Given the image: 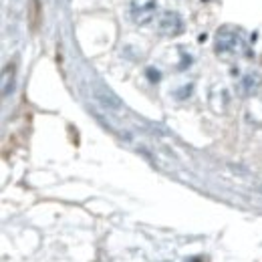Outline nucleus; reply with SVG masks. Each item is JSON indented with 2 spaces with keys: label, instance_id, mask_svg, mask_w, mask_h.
Returning <instances> with one entry per match:
<instances>
[{
  "label": "nucleus",
  "instance_id": "1",
  "mask_svg": "<svg viewBox=\"0 0 262 262\" xmlns=\"http://www.w3.org/2000/svg\"><path fill=\"white\" fill-rule=\"evenodd\" d=\"M242 47H244V40H242V36H240L238 31H234L230 27H224V29H220L216 33V42H214L216 53H220V55L238 53V51H242Z\"/></svg>",
  "mask_w": 262,
  "mask_h": 262
},
{
  "label": "nucleus",
  "instance_id": "2",
  "mask_svg": "<svg viewBox=\"0 0 262 262\" xmlns=\"http://www.w3.org/2000/svg\"><path fill=\"white\" fill-rule=\"evenodd\" d=\"M184 31V20L176 10H165L158 18V33L164 36H178Z\"/></svg>",
  "mask_w": 262,
  "mask_h": 262
},
{
  "label": "nucleus",
  "instance_id": "3",
  "mask_svg": "<svg viewBox=\"0 0 262 262\" xmlns=\"http://www.w3.org/2000/svg\"><path fill=\"white\" fill-rule=\"evenodd\" d=\"M156 10H158V2L156 0H147L145 4H135L131 8V16L137 25H147L154 20L156 16Z\"/></svg>",
  "mask_w": 262,
  "mask_h": 262
},
{
  "label": "nucleus",
  "instance_id": "4",
  "mask_svg": "<svg viewBox=\"0 0 262 262\" xmlns=\"http://www.w3.org/2000/svg\"><path fill=\"white\" fill-rule=\"evenodd\" d=\"M262 85V79L258 73H250V75H246L244 79H242V83H240V93L242 95H254L258 89H260Z\"/></svg>",
  "mask_w": 262,
  "mask_h": 262
},
{
  "label": "nucleus",
  "instance_id": "5",
  "mask_svg": "<svg viewBox=\"0 0 262 262\" xmlns=\"http://www.w3.org/2000/svg\"><path fill=\"white\" fill-rule=\"evenodd\" d=\"M95 97H97L105 107H109V109H119V107H121V101L117 99V95H113L109 89L97 87V89H95Z\"/></svg>",
  "mask_w": 262,
  "mask_h": 262
},
{
  "label": "nucleus",
  "instance_id": "6",
  "mask_svg": "<svg viewBox=\"0 0 262 262\" xmlns=\"http://www.w3.org/2000/svg\"><path fill=\"white\" fill-rule=\"evenodd\" d=\"M147 73H149V79H151V81H158V79H160V73H158V71L154 73V69H147Z\"/></svg>",
  "mask_w": 262,
  "mask_h": 262
},
{
  "label": "nucleus",
  "instance_id": "7",
  "mask_svg": "<svg viewBox=\"0 0 262 262\" xmlns=\"http://www.w3.org/2000/svg\"><path fill=\"white\" fill-rule=\"evenodd\" d=\"M192 262H204V258H194Z\"/></svg>",
  "mask_w": 262,
  "mask_h": 262
}]
</instances>
